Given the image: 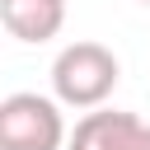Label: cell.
Here are the masks:
<instances>
[{
    "instance_id": "obj_1",
    "label": "cell",
    "mask_w": 150,
    "mask_h": 150,
    "mask_svg": "<svg viewBox=\"0 0 150 150\" xmlns=\"http://www.w3.org/2000/svg\"><path fill=\"white\" fill-rule=\"evenodd\" d=\"M122 80V61L103 42H70L52 61V94L66 108H98Z\"/></svg>"
},
{
    "instance_id": "obj_2",
    "label": "cell",
    "mask_w": 150,
    "mask_h": 150,
    "mask_svg": "<svg viewBox=\"0 0 150 150\" xmlns=\"http://www.w3.org/2000/svg\"><path fill=\"white\" fill-rule=\"evenodd\" d=\"M61 98L19 89L0 98V150H66L70 131L61 117Z\"/></svg>"
},
{
    "instance_id": "obj_3",
    "label": "cell",
    "mask_w": 150,
    "mask_h": 150,
    "mask_svg": "<svg viewBox=\"0 0 150 150\" xmlns=\"http://www.w3.org/2000/svg\"><path fill=\"white\" fill-rule=\"evenodd\" d=\"M0 23L19 42H52L66 23V0H0Z\"/></svg>"
},
{
    "instance_id": "obj_4",
    "label": "cell",
    "mask_w": 150,
    "mask_h": 150,
    "mask_svg": "<svg viewBox=\"0 0 150 150\" xmlns=\"http://www.w3.org/2000/svg\"><path fill=\"white\" fill-rule=\"evenodd\" d=\"M136 112H117V108H94L75 122L66 150H131V131H136Z\"/></svg>"
},
{
    "instance_id": "obj_5",
    "label": "cell",
    "mask_w": 150,
    "mask_h": 150,
    "mask_svg": "<svg viewBox=\"0 0 150 150\" xmlns=\"http://www.w3.org/2000/svg\"><path fill=\"white\" fill-rule=\"evenodd\" d=\"M131 150H150V122H136V131H131Z\"/></svg>"
},
{
    "instance_id": "obj_6",
    "label": "cell",
    "mask_w": 150,
    "mask_h": 150,
    "mask_svg": "<svg viewBox=\"0 0 150 150\" xmlns=\"http://www.w3.org/2000/svg\"><path fill=\"white\" fill-rule=\"evenodd\" d=\"M141 5H150V0H141Z\"/></svg>"
}]
</instances>
